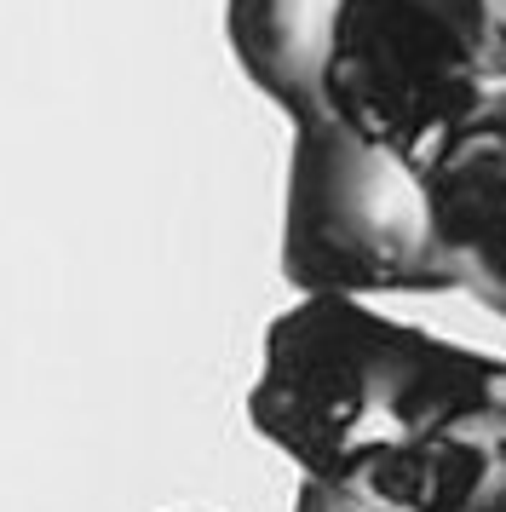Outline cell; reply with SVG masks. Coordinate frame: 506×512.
<instances>
[{
	"instance_id": "obj_1",
	"label": "cell",
	"mask_w": 506,
	"mask_h": 512,
	"mask_svg": "<svg viewBox=\"0 0 506 512\" xmlns=\"http://www.w3.org/2000/svg\"><path fill=\"white\" fill-rule=\"evenodd\" d=\"M501 357L391 323L351 294H305L265 334L248 420L305 478L414 449L472 409Z\"/></svg>"
},
{
	"instance_id": "obj_2",
	"label": "cell",
	"mask_w": 506,
	"mask_h": 512,
	"mask_svg": "<svg viewBox=\"0 0 506 512\" xmlns=\"http://www.w3.org/2000/svg\"><path fill=\"white\" fill-rule=\"evenodd\" d=\"M495 93H506V0H345L311 116L420 156Z\"/></svg>"
},
{
	"instance_id": "obj_3",
	"label": "cell",
	"mask_w": 506,
	"mask_h": 512,
	"mask_svg": "<svg viewBox=\"0 0 506 512\" xmlns=\"http://www.w3.org/2000/svg\"><path fill=\"white\" fill-rule=\"evenodd\" d=\"M282 271L299 294H449L455 271L414 156L351 139L328 116L294 121Z\"/></svg>"
},
{
	"instance_id": "obj_4",
	"label": "cell",
	"mask_w": 506,
	"mask_h": 512,
	"mask_svg": "<svg viewBox=\"0 0 506 512\" xmlns=\"http://www.w3.org/2000/svg\"><path fill=\"white\" fill-rule=\"evenodd\" d=\"M455 288L506 317V93L414 156Z\"/></svg>"
},
{
	"instance_id": "obj_5",
	"label": "cell",
	"mask_w": 506,
	"mask_h": 512,
	"mask_svg": "<svg viewBox=\"0 0 506 512\" xmlns=\"http://www.w3.org/2000/svg\"><path fill=\"white\" fill-rule=\"evenodd\" d=\"M345 0H225V35L248 81L288 121L317 110L322 58Z\"/></svg>"
},
{
	"instance_id": "obj_6",
	"label": "cell",
	"mask_w": 506,
	"mask_h": 512,
	"mask_svg": "<svg viewBox=\"0 0 506 512\" xmlns=\"http://www.w3.org/2000/svg\"><path fill=\"white\" fill-rule=\"evenodd\" d=\"M432 512H506V357L489 392L437 432Z\"/></svg>"
},
{
	"instance_id": "obj_7",
	"label": "cell",
	"mask_w": 506,
	"mask_h": 512,
	"mask_svg": "<svg viewBox=\"0 0 506 512\" xmlns=\"http://www.w3.org/2000/svg\"><path fill=\"white\" fill-rule=\"evenodd\" d=\"M437 507V432L414 449H391L374 461L305 478L294 495V512H432Z\"/></svg>"
}]
</instances>
